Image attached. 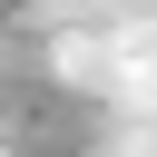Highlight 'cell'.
<instances>
[{
	"mask_svg": "<svg viewBox=\"0 0 157 157\" xmlns=\"http://www.w3.org/2000/svg\"><path fill=\"white\" fill-rule=\"evenodd\" d=\"M137 10L157 0H0V157H157Z\"/></svg>",
	"mask_w": 157,
	"mask_h": 157,
	"instance_id": "cell-1",
	"label": "cell"
}]
</instances>
